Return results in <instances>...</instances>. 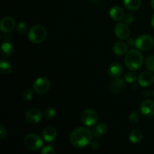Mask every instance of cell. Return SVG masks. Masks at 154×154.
I'll return each mask as SVG.
<instances>
[{"mask_svg": "<svg viewBox=\"0 0 154 154\" xmlns=\"http://www.w3.org/2000/svg\"><path fill=\"white\" fill-rule=\"evenodd\" d=\"M56 114H57V111L56 109L54 108H48L45 111V118L46 120H52L55 117Z\"/></svg>", "mask_w": 154, "mask_h": 154, "instance_id": "23", "label": "cell"}, {"mask_svg": "<svg viewBox=\"0 0 154 154\" xmlns=\"http://www.w3.org/2000/svg\"><path fill=\"white\" fill-rule=\"evenodd\" d=\"M8 135V130L6 129L5 126L4 125H0V138L3 139V138H6Z\"/></svg>", "mask_w": 154, "mask_h": 154, "instance_id": "31", "label": "cell"}, {"mask_svg": "<svg viewBox=\"0 0 154 154\" xmlns=\"http://www.w3.org/2000/svg\"><path fill=\"white\" fill-rule=\"evenodd\" d=\"M51 82L47 78H38L33 83V90L39 95H44L51 89Z\"/></svg>", "mask_w": 154, "mask_h": 154, "instance_id": "6", "label": "cell"}, {"mask_svg": "<svg viewBox=\"0 0 154 154\" xmlns=\"http://www.w3.org/2000/svg\"><path fill=\"white\" fill-rule=\"evenodd\" d=\"M128 51V45L123 42H117L113 46V52L117 56H122L126 54Z\"/></svg>", "mask_w": 154, "mask_h": 154, "instance_id": "18", "label": "cell"}, {"mask_svg": "<svg viewBox=\"0 0 154 154\" xmlns=\"http://www.w3.org/2000/svg\"><path fill=\"white\" fill-rule=\"evenodd\" d=\"M23 98L26 102H29L33 98V92L30 89H26L23 93Z\"/></svg>", "mask_w": 154, "mask_h": 154, "instance_id": "28", "label": "cell"}, {"mask_svg": "<svg viewBox=\"0 0 154 154\" xmlns=\"http://www.w3.org/2000/svg\"><path fill=\"white\" fill-rule=\"evenodd\" d=\"M41 152L42 154H54L55 153V150L51 146H46V147L42 148Z\"/></svg>", "mask_w": 154, "mask_h": 154, "instance_id": "29", "label": "cell"}, {"mask_svg": "<svg viewBox=\"0 0 154 154\" xmlns=\"http://www.w3.org/2000/svg\"><path fill=\"white\" fill-rule=\"evenodd\" d=\"M23 144L26 148L32 151L38 150L43 145L42 138L34 133H29L25 136L23 139Z\"/></svg>", "mask_w": 154, "mask_h": 154, "instance_id": "4", "label": "cell"}, {"mask_svg": "<svg viewBox=\"0 0 154 154\" xmlns=\"http://www.w3.org/2000/svg\"><path fill=\"white\" fill-rule=\"evenodd\" d=\"M125 8L129 11H136L141 7V0H123Z\"/></svg>", "mask_w": 154, "mask_h": 154, "instance_id": "21", "label": "cell"}, {"mask_svg": "<svg viewBox=\"0 0 154 154\" xmlns=\"http://www.w3.org/2000/svg\"><path fill=\"white\" fill-rule=\"evenodd\" d=\"M16 26L15 20L11 17H5L0 23V29L3 32H10Z\"/></svg>", "mask_w": 154, "mask_h": 154, "instance_id": "12", "label": "cell"}, {"mask_svg": "<svg viewBox=\"0 0 154 154\" xmlns=\"http://www.w3.org/2000/svg\"><path fill=\"white\" fill-rule=\"evenodd\" d=\"M129 141L132 144H138L143 139V133L140 129H135L129 134Z\"/></svg>", "mask_w": 154, "mask_h": 154, "instance_id": "19", "label": "cell"}, {"mask_svg": "<svg viewBox=\"0 0 154 154\" xmlns=\"http://www.w3.org/2000/svg\"><path fill=\"white\" fill-rule=\"evenodd\" d=\"M107 132H108V127H107L106 124L104 123H100L96 125L95 129H93V136L99 138L100 137L103 136L104 135H105Z\"/></svg>", "mask_w": 154, "mask_h": 154, "instance_id": "20", "label": "cell"}, {"mask_svg": "<svg viewBox=\"0 0 154 154\" xmlns=\"http://www.w3.org/2000/svg\"><path fill=\"white\" fill-rule=\"evenodd\" d=\"M48 32L45 27L42 25H35L28 32V38L34 44L42 43L46 39Z\"/></svg>", "mask_w": 154, "mask_h": 154, "instance_id": "3", "label": "cell"}, {"mask_svg": "<svg viewBox=\"0 0 154 154\" xmlns=\"http://www.w3.org/2000/svg\"><path fill=\"white\" fill-rule=\"evenodd\" d=\"M144 96L145 97H149L150 96V92L148 91V90H146V91L144 92Z\"/></svg>", "mask_w": 154, "mask_h": 154, "instance_id": "34", "label": "cell"}, {"mask_svg": "<svg viewBox=\"0 0 154 154\" xmlns=\"http://www.w3.org/2000/svg\"><path fill=\"white\" fill-rule=\"evenodd\" d=\"M140 111L146 118H151L154 116V102L150 99L143 101L140 106Z\"/></svg>", "mask_w": 154, "mask_h": 154, "instance_id": "9", "label": "cell"}, {"mask_svg": "<svg viewBox=\"0 0 154 154\" xmlns=\"http://www.w3.org/2000/svg\"><path fill=\"white\" fill-rule=\"evenodd\" d=\"M145 66L151 72H154V55H150L146 59Z\"/></svg>", "mask_w": 154, "mask_h": 154, "instance_id": "24", "label": "cell"}, {"mask_svg": "<svg viewBox=\"0 0 154 154\" xmlns=\"http://www.w3.org/2000/svg\"><path fill=\"white\" fill-rule=\"evenodd\" d=\"M16 30L20 35H25L27 32V26L24 22H20L16 26Z\"/></svg>", "mask_w": 154, "mask_h": 154, "instance_id": "26", "label": "cell"}, {"mask_svg": "<svg viewBox=\"0 0 154 154\" xmlns=\"http://www.w3.org/2000/svg\"><path fill=\"white\" fill-rule=\"evenodd\" d=\"M99 144L97 142V141H92L91 143H90V147H91L93 150H99Z\"/></svg>", "mask_w": 154, "mask_h": 154, "instance_id": "32", "label": "cell"}, {"mask_svg": "<svg viewBox=\"0 0 154 154\" xmlns=\"http://www.w3.org/2000/svg\"><path fill=\"white\" fill-rule=\"evenodd\" d=\"M150 5H151L152 8L154 10V0H151V1H150Z\"/></svg>", "mask_w": 154, "mask_h": 154, "instance_id": "36", "label": "cell"}, {"mask_svg": "<svg viewBox=\"0 0 154 154\" xmlns=\"http://www.w3.org/2000/svg\"><path fill=\"white\" fill-rule=\"evenodd\" d=\"M124 80L128 84H133L137 80L136 75L135 73H132V72H128L125 75Z\"/></svg>", "mask_w": 154, "mask_h": 154, "instance_id": "25", "label": "cell"}, {"mask_svg": "<svg viewBox=\"0 0 154 154\" xmlns=\"http://www.w3.org/2000/svg\"><path fill=\"white\" fill-rule=\"evenodd\" d=\"M12 65L8 60H5V59H2L0 61V72L2 75H8L11 72Z\"/></svg>", "mask_w": 154, "mask_h": 154, "instance_id": "22", "label": "cell"}, {"mask_svg": "<svg viewBox=\"0 0 154 154\" xmlns=\"http://www.w3.org/2000/svg\"><path fill=\"white\" fill-rule=\"evenodd\" d=\"M124 22L126 24H131L134 22L135 20V17H134V15L132 14H128L125 15L124 17Z\"/></svg>", "mask_w": 154, "mask_h": 154, "instance_id": "30", "label": "cell"}, {"mask_svg": "<svg viewBox=\"0 0 154 154\" xmlns=\"http://www.w3.org/2000/svg\"><path fill=\"white\" fill-rule=\"evenodd\" d=\"M57 136V129L54 127H47L45 128L42 132V138L47 142H51L54 141Z\"/></svg>", "mask_w": 154, "mask_h": 154, "instance_id": "15", "label": "cell"}, {"mask_svg": "<svg viewBox=\"0 0 154 154\" xmlns=\"http://www.w3.org/2000/svg\"><path fill=\"white\" fill-rule=\"evenodd\" d=\"M108 73L111 78H120L123 73V67L118 63H114L110 65L108 69Z\"/></svg>", "mask_w": 154, "mask_h": 154, "instance_id": "14", "label": "cell"}, {"mask_svg": "<svg viewBox=\"0 0 154 154\" xmlns=\"http://www.w3.org/2000/svg\"><path fill=\"white\" fill-rule=\"evenodd\" d=\"M135 40H134V39L130 38L129 40H128V45H129V46L135 45Z\"/></svg>", "mask_w": 154, "mask_h": 154, "instance_id": "33", "label": "cell"}, {"mask_svg": "<svg viewBox=\"0 0 154 154\" xmlns=\"http://www.w3.org/2000/svg\"><path fill=\"white\" fill-rule=\"evenodd\" d=\"M93 133L85 127H78L70 134L69 141L73 147L81 149L87 147L93 141Z\"/></svg>", "mask_w": 154, "mask_h": 154, "instance_id": "1", "label": "cell"}, {"mask_svg": "<svg viewBox=\"0 0 154 154\" xmlns=\"http://www.w3.org/2000/svg\"><path fill=\"white\" fill-rule=\"evenodd\" d=\"M154 40L149 35H142L135 39V46L139 51H148L153 48Z\"/></svg>", "mask_w": 154, "mask_h": 154, "instance_id": "5", "label": "cell"}, {"mask_svg": "<svg viewBox=\"0 0 154 154\" xmlns=\"http://www.w3.org/2000/svg\"><path fill=\"white\" fill-rule=\"evenodd\" d=\"M151 26H152V27H153V29H154V14H153V16H152V17H151Z\"/></svg>", "mask_w": 154, "mask_h": 154, "instance_id": "35", "label": "cell"}, {"mask_svg": "<svg viewBox=\"0 0 154 154\" xmlns=\"http://www.w3.org/2000/svg\"><path fill=\"white\" fill-rule=\"evenodd\" d=\"M138 84L142 87H148L154 82V75L151 72H144L141 73L138 78Z\"/></svg>", "mask_w": 154, "mask_h": 154, "instance_id": "11", "label": "cell"}, {"mask_svg": "<svg viewBox=\"0 0 154 154\" xmlns=\"http://www.w3.org/2000/svg\"><path fill=\"white\" fill-rule=\"evenodd\" d=\"M153 96H154V90H153Z\"/></svg>", "mask_w": 154, "mask_h": 154, "instance_id": "38", "label": "cell"}, {"mask_svg": "<svg viewBox=\"0 0 154 154\" xmlns=\"http://www.w3.org/2000/svg\"><path fill=\"white\" fill-rule=\"evenodd\" d=\"M14 53V45L11 42L7 40L5 41L1 46V54L3 57H9Z\"/></svg>", "mask_w": 154, "mask_h": 154, "instance_id": "17", "label": "cell"}, {"mask_svg": "<svg viewBox=\"0 0 154 154\" xmlns=\"http://www.w3.org/2000/svg\"><path fill=\"white\" fill-rule=\"evenodd\" d=\"M91 1L93 2V3H98L99 1H100V0H91Z\"/></svg>", "mask_w": 154, "mask_h": 154, "instance_id": "37", "label": "cell"}, {"mask_svg": "<svg viewBox=\"0 0 154 154\" xmlns=\"http://www.w3.org/2000/svg\"><path fill=\"white\" fill-rule=\"evenodd\" d=\"M42 119V114L40 110L37 108H32L26 113V120L30 124L38 123Z\"/></svg>", "mask_w": 154, "mask_h": 154, "instance_id": "10", "label": "cell"}, {"mask_svg": "<svg viewBox=\"0 0 154 154\" xmlns=\"http://www.w3.org/2000/svg\"><path fill=\"white\" fill-rule=\"evenodd\" d=\"M129 120L132 124H136L139 121V114L138 111H135L131 113L129 117Z\"/></svg>", "mask_w": 154, "mask_h": 154, "instance_id": "27", "label": "cell"}, {"mask_svg": "<svg viewBox=\"0 0 154 154\" xmlns=\"http://www.w3.org/2000/svg\"><path fill=\"white\" fill-rule=\"evenodd\" d=\"M109 15L112 20L115 21H120L123 20L125 17V12L119 6H114L110 9Z\"/></svg>", "mask_w": 154, "mask_h": 154, "instance_id": "16", "label": "cell"}, {"mask_svg": "<svg viewBox=\"0 0 154 154\" xmlns=\"http://www.w3.org/2000/svg\"><path fill=\"white\" fill-rule=\"evenodd\" d=\"M124 63L129 70L137 71L142 66L144 58L139 51L132 49L127 52L125 57Z\"/></svg>", "mask_w": 154, "mask_h": 154, "instance_id": "2", "label": "cell"}, {"mask_svg": "<svg viewBox=\"0 0 154 154\" xmlns=\"http://www.w3.org/2000/svg\"><path fill=\"white\" fill-rule=\"evenodd\" d=\"M123 78H117L112 81H111L109 84V89L113 93H119L123 91L126 87V83Z\"/></svg>", "mask_w": 154, "mask_h": 154, "instance_id": "13", "label": "cell"}, {"mask_svg": "<svg viewBox=\"0 0 154 154\" xmlns=\"http://www.w3.org/2000/svg\"><path fill=\"white\" fill-rule=\"evenodd\" d=\"M128 24L126 23L120 22L114 27V34L117 38L120 40H126L129 38L130 35V30H129Z\"/></svg>", "mask_w": 154, "mask_h": 154, "instance_id": "8", "label": "cell"}, {"mask_svg": "<svg viewBox=\"0 0 154 154\" xmlns=\"http://www.w3.org/2000/svg\"><path fill=\"white\" fill-rule=\"evenodd\" d=\"M98 114L95 111L92 109H87L83 111L81 114V121L88 127H93L97 123L98 121Z\"/></svg>", "mask_w": 154, "mask_h": 154, "instance_id": "7", "label": "cell"}]
</instances>
